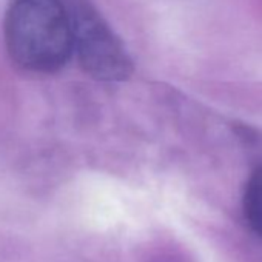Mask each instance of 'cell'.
Instances as JSON below:
<instances>
[{
    "instance_id": "obj_3",
    "label": "cell",
    "mask_w": 262,
    "mask_h": 262,
    "mask_svg": "<svg viewBox=\"0 0 262 262\" xmlns=\"http://www.w3.org/2000/svg\"><path fill=\"white\" fill-rule=\"evenodd\" d=\"M244 211L250 227L262 237V167H259L247 182Z\"/></svg>"
},
{
    "instance_id": "obj_1",
    "label": "cell",
    "mask_w": 262,
    "mask_h": 262,
    "mask_svg": "<svg viewBox=\"0 0 262 262\" xmlns=\"http://www.w3.org/2000/svg\"><path fill=\"white\" fill-rule=\"evenodd\" d=\"M11 60L28 73L60 71L74 53L73 30L60 0H16L5 19Z\"/></svg>"
},
{
    "instance_id": "obj_2",
    "label": "cell",
    "mask_w": 262,
    "mask_h": 262,
    "mask_svg": "<svg viewBox=\"0 0 262 262\" xmlns=\"http://www.w3.org/2000/svg\"><path fill=\"white\" fill-rule=\"evenodd\" d=\"M65 8L73 30L74 51L85 73L102 82L128 79L133 73V60L120 37L90 0H68Z\"/></svg>"
}]
</instances>
